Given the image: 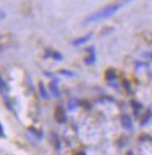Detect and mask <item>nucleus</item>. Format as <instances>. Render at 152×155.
<instances>
[{"label": "nucleus", "mask_w": 152, "mask_h": 155, "mask_svg": "<svg viewBox=\"0 0 152 155\" xmlns=\"http://www.w3.org/2000/svg\"><path fill=\"white\" fill-rule=\"evenodd\" d=\"M127 155H133V153H132V152H128V153H127Z\"/></svg>", "instance_id": "nucleus-22"}, {"label": "nucleus", "mask_w": 152, "mask_h": 155, "mask_svg": "<svg viewBox=\"0 0 152 155\" xmlns=\"http://www.w3.org/2000/svg\"><path fill=\"white\" fill-rule=\"evenodd\" d=\"M131 105H132V108H133V112H135V115H137V110L142 109V104L138 103V102H137V101H135V100H132Z\"/></svg>", "instance_id": "nucleus-13"}, {"label": "nucleus", "mask_w": 152, "mask_h": 155, "mask_svg": "<svg viewBox=\"0 0 152 155\" xmlns=\"http://www.w3.org/2000/svg\"><path fill=\"white\" fill-rule=\"evenodd\" d=\"M53 116H55V119H56V122L59 124H63L65 123L66 120H67V117L65 115V111L64 109L62 108V107H57L55 111H53Z\"/></svg>", "instance_id": "nucleus-2"}, {"label": "nucleus", "mask_w": 152, "mask_h": 155, "mask_svg": "<svg viewBox=\"0 0 152 155\" xmlns=\"http://www.w3.org/2000/svg\"><path fill=\"white\" fill-rule=\"evenodd\" d=\"M5 18V13L4 12H1V19H4Z\"/></svg>", "instance_id": "nucleus-21"}, {"label": "nucleus", "mask_w": 152, "mask_h": 155, "mask_svg": "<svg viewBox=\"0 0 152 155\" xmlns=\"http://www.w3.org/2000/svg\"><path fill=\"white\" fill-rule=\"evenodd\" d=\"M151 117H152V114H151V111H147L145 115L143 116V118H142V120H140V125L142 126H145L146 124L150 122V119H151Z\"/></svg>", "instance_id": "nucleus-9"}, {"label": "nucleus", "mask_w": 152, "mask_h": 155, "mask_svg": "<svg viewBox=\"0 0 152 155\" xmlns=\"http://www.w3.org/2000/svg\"><path fill=\"white\" fill-rule=\"evenodd\" d=\"M143 56H144V57H146V58L152 59V52H146V53H144Z\"/></svg>", "instance_id": "nucleus-17"}, {"label": "nucleus", "mask_w": 152, "mask_h": 155, "mask_svg": "<svg viewBox=\"0 0 152 155\" xmlns=\"http://www.w3.org/2000/svg\"><path fill=\"white\" fill-rule=\"evenodd\" d=\"M52 138L53 139H56V143H55L56 149H57V150H59L60 149V141H59V139H58V137H57V134H56V133H52Z\"/></svg>", "instance_id": "nucleus-16"}, {"label": "nucleus", "mask_w": 152, "mask_h": 155, "mask_svg": "<svg viewBox=\"0 0 152 155\" xmlns=\"http://www.w3.org/2000/svg\"><path fill=\"white\" fill-rule=\"evenodd\" d=\"M59 73L62 75H64V77H67V78H72L74 77V73L71 71H67V70H60Z\"/></svg>", "instance_id": "nucleus-15"}, {"label": "nucleus", "mask_w": 152, "mask_h": 155, "mask_svg": "<svg viewBox=\"0 0 152 155\" xmlns=\"http://www.w3.org/2000/svg\"><path fill=\"white\" fill-rule=\"evenodd\" d=\"M80 104V102L76 98V97H72L70 101H69V109L70 110H73V109H76L78 105Z\"/></svg>", "instance_id": "nucleus-10"}, {"label": "nucleus", "mask_w": 152, "mask_h": 155, "mask_svg": "<svg viewBox=\"0 0 152 155\" xmlns=\"http://www.w3.org/2000/svg\"><path fill=\"white\" fill-rule=\"evenodd\" d=\"M121 84H122V87L126 89L128 93H132L131 91V84H130V82L127 80V79H122V81H121Z\"/></svg>", "instance_id": "nucleus-11"}, {"label": "nucleus", "mask_w": 152, "mask_h": 155, "mask_svg": "<svg viewBox=\"0 0 152 155\" xmlns=\"http://www.w3.org/2000/svg\"><path fill=\"white\" fill-rule=\"evenodd\" d=\"M58 82H59V80L56 78L55 80H52L50 84H49V87H50V91L52 93V95L55 97H59L60 96V93H59V89H58Z\"/></svg>", "instance_id": "nucleus-4"}, {"label": "nucleus", "mask_w": 152, "mask_h": 155, "mask_svg": "<svg viewBox=\"0 0 152 155\" xmlns=\"http://www.w3.org/2000/svg\"><path fill=\"white\" fill-rule=\"evenodd\" d=\"M129 4V1H124V2H117V4H113V5H108L105 8H102L101 11L96 12L94 14H91L88 18H86V20L84 21V25H90L93 22H96L100 20L107 19V18H110L112 15L116 13L121 7H123L124 5Z\"/></svg>", "instance_id": "nucleus-1"}, {"label": "nucleus", "mask_w": 152, "mask_h": 155, "mask_svg": "<svg viewBox=\"0 0 152 155\" xmlns=\"http://www.w3.org/2000/svg\"><path fill=\"white\" fill-rule=\"evenodd\" d=\"M116 78H117V74H116V71L114 68H112V67L107 68L105 72V79L107 81H114V80H116Z\"/></svg>", "instance_id": "nucleus-7"}, {"label": "nucleus", "mask_w": 152, "mask_h": 155, "mask_svg": "<svg viewBox=\"0 0 152 155\" xmlns=\"http://www.w3.org/2000/svg\"><path fill=\"white\" fill-rule=\"evenodd\" d=\"M50 57H52L55 60H57V61H60V60H63V54L58 51H51L50 52Z\"/></svg>", "instance_id": "nucleus-12"}, {"label": "nucleus", "mask_w": 152, "mask_h": 155, "mask_svg": "<svg viewBox=\"0 0 152 155\" xmlns=\"http://www.w3.org/2000/svg\"><path fill=\"white\" fill-rule=\"evenodd\" d=\"M0 81H1V89H2V91H4V89H6V84H5V81H4L2 79H1Z\"/></svg>", "instance_id": "nucleus-19"}, {"label": "nucleus", "mask_w": 152, "mask_h": 155, "mask_svg": "<svg viewBox=\"0 0 152 155\" xmlns=\"http://www.w3.org/2000/svg\"><path fill=\"white\" fill-rule=\"evenodd\" d=\"M39 91H40V94L42 98H44V100H49L50 97H49V94H48V91H46V87H44V84L43 82H39Z\"/></svg>", "instance_id": "nucleus-8"}, {"label": "nucleus", "mask_w": 152, "mask_h": 155, "mask_svg": "<svg viewBox=\"0 0 152 155\" xmlns=\"http://www.w3.org/2000/svg\"><path fill=\"white\" fill-rule=\"evenodd\" d=\"M86 51L90 53V56L85 58V64L86 65H92L95 63V49L94 46H90L88 49H86Z\"/></svg>", "instance_id": "nucleus-3"}, {"label": "nucleus", "mask_w": 152, "mask_h": 155, "mask_svg": "<svg viewBox=\"0 0 152 155\" xmlns=\"http://www.w3.org/2000/svg\"><path fill=\"white\" fill-rule=\"evenodd\" d=\"M76 155H86V153H84V152H80V153H77Z\"/></svg>", "instance_id": "nucleus-20"}, {"label": "nucleus", "mask_w": 152, "mask_h": 155, "mask_svg": "<svg viewBox=\"0 0 152 155\" xmlns=\"http://www.w3.org/2000/svg\"><path fill=\"white\" fill-rule=\"evenodd\" d=\"M28 130H29L30 132H33L34 136H36L37 138H39V139H42V134H43V132H42L41 130H35L34 127H29Z\"/></svg>", "instance_id": "nucleus-14"}, {"label": "nucleus", "mask_w": 152, "mask_h": 155, "mask_svg": "<svg viewBox=\"0 0 152 155\" xmlns=\"http://www.w3.org/2000/svg\"><path fill=\"white\" fill-rule=\"evenodd\" d=\"M0 131H1V138H5V132H4V126H2V124L0 125Z\"/></svg>", "instance_id": "nucleus-18"}, {"label": "nucleus", "mask_w": 152, "mask_h": 155, "mask_svg": "<svg viewBox=\"0 0 152 155\" xmlns=\"http://www.w3.org/2000/svg\"><path fill=\"white\" fill-rule=\"evenodd\" d=\"M121 124H122V126L124 127L126 130H132V120L130 116H128V115H122L121 116Z\"/></svg>", "instance_id": "nucleus-5"}, {"label": "nucleus", "mask_w": 152, "mask_h": 155, "mask_svg": "<svg viewBox=\"0 0 152 155\" xmlns=\"http://www.w3.org/2000/svg\"><path fill=\"white\" fill-rule=\"evenodd\" d=\"M93 34L92 32H88L87 35H85V36H83V37H79V38H76L74 41L72 42V45H81V44H84V43H86V42H88L90 39L92 38Z\"/></svg>", "instance_id": "nucleus-6"}]
</instances>
